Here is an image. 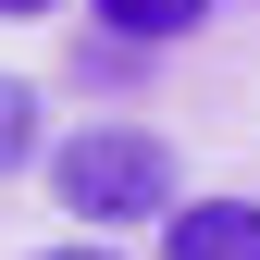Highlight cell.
I'll return each instance as SVG.
<instances>
[{
  "mask_svg": "<svg viewBox=\"0 0 260 260\" xmlns=\"http://www.w3.org/2000/svg\"><path fill=\"white\" fill-rule=\"evenodd\" d=\"M0 13H62V0H0Z\"/></svg>",
  "mask_w": 260,
  "mask_h": 260,
  "instance_id": "8992f818",
  "label": "cell"
},
{
  "mask_svg": "<svg viewBox=\"0 0 260 260\" xmlns=\"http://www.w3.org/2000/svg\"><path fill=\"white\" fill-rule=\"evenodd\" d=\"M38 260H112V248H38Z\"/></svg>",
  "mask_w": 260,
  "mask_h": 260,
  "instance_id": "5b68a950",
  "label": "cell"
},
{
  "mask_svg": "<svg viewBox=\"0 0 260 260\" xmlns=\"http://www.w3.org/2000/svg\"><path fill=\"white\" fill-rule=\"evenodd\" d=\"M87 13H100L124 50H174V38H199V25H211V0H87Z\"/></svg>",
  "mask_w": 260,
  "mask_h": 260,
  "instance_id": "3957f363",
  "label": "cell"
},
{
  "mask_svg": "<svg viewBox=\"0 0 260 260\" xmlns=\"http://www.w3.org/2000/svg\"><path fill=\"white\" fill-rule=\"evenodd\" d=\"M50 199L87 223V236H112V223H174V149L149 137V124H75V137H50Z\"/></svg>",
  "mask_w": 260,
  "mask_h": 260,
  "instance_id": "6da1fadb",
  "label": "cell"
},
{
  "mask_svg": "<svg viewBox=\"0 0 260 260\" xmlns=\"http://www.w3.org/2000/svg\"><path fill=\"white\" fill-rule=\"evenodd\" d=\"M161 260H260V199H174Z\"/></svg>",
  "mask_w": 260,
  "mask_h": 260,
  "instance_id": "7a4b0ae2",
  "label": "cell"
},
{
  "mask_svg": "<svg viewBox=\"0 0 260 260\" xmlns=\"http://www.w3.org/2000/svg\"><path fill=\"white\" fill-rule=\"evenodd\" d=\"M13 161H38V87L0 75V174H13Z\"/></svg>",
  "mask_w": 260,
  "mask_h": 260,
  "instance_id": "277c9868",
  "label": "cell"
}]
</instances>
